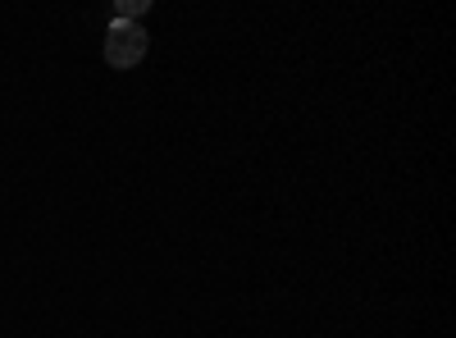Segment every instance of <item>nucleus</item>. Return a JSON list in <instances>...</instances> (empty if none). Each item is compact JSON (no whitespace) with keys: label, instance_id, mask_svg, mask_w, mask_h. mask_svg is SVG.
I'll use <instances>...</instances> for the list:
<instances>
[{"label":"nucleus","instance_id":"1","mask_svg":"<svg viewBox=\"0 0 456 338\" xmlns=\"http://www.w3.org/2000/svg\"><path fill=\"white\" fill-rule=\"evenodd\" d=\"M146 46H151V37L142 23H124V19H114L105 28V64L110 69H137L146 60Z\"/></svg>","mask_w":456,"mask_h":338},{"label":"nucleus","instance_id":"2","mask_svg":"<svg viewBox=\"0 0 456 338\" xmlns=\"http://www.w3.org/2000/svg\"><path fill=\"white\" fill-rule=\"evenodd\" d=\"M151 10V0H119V5H114V19H124V23H137L142 14Z\"/></svg>","mask_w":456,"mask_h":338}]
</instances>
